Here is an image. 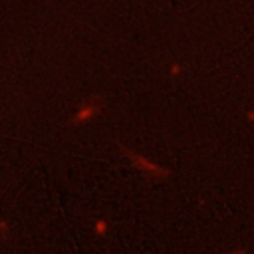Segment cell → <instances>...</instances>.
Masks as SVG:
<instances>
[{"mask_svg": "<svg viewBox=\"0 0 254 254\" xmlns=\"http://www.w3.org/2000/svg\"><path fill=\"white\" fill-rule=\"evenodd\" d=\"M121 151H123V155L127 157V161H129L139 173H143V175H147V177H151V179H159V181H165V179L171 177V173H169L165 167H161V165L155 163L153 159L141 155L139 151H133V149H127V147H123Z\"/></svg>", "mask_w": 254, "mask_h": 254, "instance_id": "cell-1", "label": "cell"}, {"mask_svg": "<svg viewBox=\"0 0 254 254\" xmlns=\"http://www.w3.org/2000/svg\"><path fill=\"white\" fill-rule=\"evenodd\" d=\"M101 107H103V101H101L99 95H91V97H87L85 101H81V103L75 107L73 115L69 117V125L79 127V125H85V123L93 121V119L99 115Z\"/></svg>", "mask_w": 254, "mask_h": 254, "instance_id": "cell-2", "label": "cell"}, {"mask_svg": "<svg viewBox=\"0 0 254 254\" xmlns=\"http://www.w3.org/2000/svg\"><path fill=\"white\" fill-rule=\"evenodd\" d=\"M107 228H109V224H107V220H103V218H99V220H95V234H107Z\"/></svg>", "mask_w": 254, "mask_h": 254, "instance_id": "cell-3", "label": "cell"}, {"mask_svg": "<svg viewBox=\"0 0 254 254\" xmlns=\"http://www.w3.org/2000/svg\"><path fill=\"white\" fill-rule=\"evenodd\" d=\"M181 71H183V67H181L177 62H175V64H171V73H173V75H179Z\"/></svg>", "mask_w": 254, "mask_h": 254, "instance_id": "cell-4", "label": "cell"}, {"mask_svg": "<svg viewBox=\"0 0 254 254\" xmlns=\"http://www.w3.org/2000/svg\"><path fill=\"white\" fill-rule=\"evenodd\" d=\"M0 234H2V238L8 236V226H6V222H0Z\"/></svg>", "mask_w": 254, "mask_h": 254, "instance_id": "cell-5", "label": "cell"}, {"mask_svg": "<svg viewBox=\"0 0 254 254\" xmlns=\"http://www.w3.org/2000/svg\"><path fill=\"white\" fill-rule=\"evenodd\" d=\"M246 119H248V121H254V109H248V111H246Z\"/></svg>", "mask_w": 254, "mask_h": 254, "instance_id": "cell-6", "label": "cell"}]
</instances>
